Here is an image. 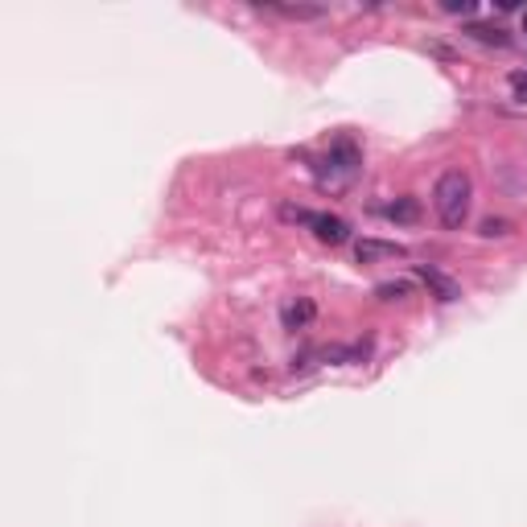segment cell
I'll return each instance as SVG.
<instances>
[{"mask_svg":"<svg viewBox=\"0 0 527 527\" xmlns=\"http://www.w3.org/2000/svg\"><path fill=\"white\" fill-rule=\"evenodd\" d=\"M433 206H437V219L445 231H461L469 219V206H474V186H469L466 169H445L433 186Z\"/></svg>","mask_w":527,"mask_h":527,"instance_id":"1","label":"cell"},{"mask_svg":"<svg viewBox=\"0 0 527 527\" xmlns=\"http://www.w3.org/2000/svg\"><path fill=\"white\" fill-rule=\"evenodd\" d=\"M317 182L326 190H346L362 174V148L351 137H334V145L317 156Z\"/></svg>","mask_w":527,"mask_h":527,"instance_id":"2","label":"cell"},{"mask_svg":"<svg viewBox=\"0 0 527 527\" xmlns=\"http://www.w3.org/2000/svg\"><path fill=\"white\" fill-rule=\"evenodd\" d=\"M416 276H420L424 284H429L437 301H458V297H461L458 281H453V276H445L441 268H433V264H416Z\"/></svg>","mask_w":527,"mask_h":527,"instance_id":"3","label":"cell"},{"mask_svg":"<svg viewBox=\"0 0 527 527\" xmlns=\"http://www.w3.org/2000/svg\"><path fill=\"white\" fill-rule=\"evenodd\" d=\"M309 227H313V235H317L322 244H334V247L351 239V227H346V219H338V215H317V210H313Z\"/></svg>","mask_w":527,"mask_h":527,"instance_id":"4","label":"cell"},{"mask_svg":"<svg viewBox=\"0 0 527 527\" xmlns=\"http://www.w3.org/2000/svg\"><path fill=\"white\" fill-rule=\"evenodd\" d=\"M404 247L400 244H388V239H359L354 244V260L359 264H375V260H404Z\"/></svg>","mask_w":527,"mask_h":527,"instance_id":"5","label":"cell"},{"mask_svg":"<svg viewBox=\"0 0 527 527\" xmlns=\"http://www.w3.org/2000/svg\"><path fill=\"white\" fill-rule=\"evenodd\" d=\"M317 317V305L309 301V297H297V301H289L281 309V322H284V330H305V326Z\"/></svg>","mask_w":527,"mask_h":527,"instance_id":"6","label":"cell"},{"mask_svg":"<svg viewBox=\"0 0 527 527\" xmlns=\"http://www.w3.org/2000/svg\"><path fill=\"white\" fill-rule=\"evenodd\" d=\"M260 9L276 13V17H289V21H322L326 17V4H260Z\"/></svg>","mask_w":527,"mask_h":527,"instance_id":"7","label":"cell"},{"mask_svg":"<svg viewBox=\"0 0 527 527\" xmlns=\"http://www.w3.org/2000/svg\"><path fill=\"white\" fill-rule=\"evenodd\" d=\"M466 33L474 41H482V46H511V33L503 30V25H487V21H469Z\"/></svg>","mask_w":527,"mask_h":527,"instance_id":"8","label":"cell"},{"mask_svg":"<svg viewBox=\"0 0 527 527\" xmlns=\"http://www.w3.org/2000/svg\"><path fill=\"white\" fill-rule=\"evenodd\" d=\"M383 215H388L391 223H416V219H420V202H416V198H396V202L383 206Z\"/></svg>","mask_w":527,"mask_h":527,"instance_id":"9","label":"cell"},{"mask_svg":"<svg viewBox=\"0 0 527 527\" xmlns=\"http://www.w3.org/2000/svg\"><path fill=\"white\" fill-rule=\"evenodd\" d=\"M412 293V281H383L380 289H375V297L380 301H400V297Z\"/></svg>","mask_w":527,"mask_h":527,"instance_id":"10","label":"cell"},{"mask_svg":"<svg viewBox=\"0 0 527 527\" xmlns=\"http://www.w3.org/2000/svg\"><path fill=\"white\" fill-rule=\"evenodd\" d=\"M478 235H482V239H503V235H511V223H507V219H482Z\"/></svg>","mask_w":527,"mask_h":527,"instance_id":"11","label":"cell"},{"mask_svg":"<svg viewBox=\"0 0 527 527\" xmlns=\"http://www.w3.org/2000/svg\"><path fill=\"white\" fill-rule=\"evenodd\" d=\"M511 95L519 99V103H527V70H511Z\"/></svg>","mask_w":527,"mask_h":527,"instance_id":"12","label":"cell"},{"mask_svg":"<svg viewBox=\"0 0 527 527\" xmlns=\"http://www.w3.org/2000/svg\"><path fill=\"white\" fill-rule=\"evenodd\" d=\"M441 9L445 13H474V4H469V0H445Z\"/></svg>","mask_w":527,"mask_h":527,"instance_id":"13","label":"cell"},{"mask_svg":"<svg viewBox=\"0 0 527 527\" xmlns=\"http://www.w3.org/2000/svg\"><path fill=\"white\" fill-rule=\"evenodd\" d=\"M523 30H527V13H523Z\"/></svg>","mask_w":527,"mask_h":527,"instance_id":"14","label":"cell"}]
</instances>
